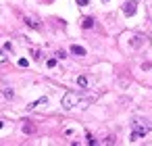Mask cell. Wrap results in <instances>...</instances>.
I'll list each match as a JSON object with an SVG mask.
<instances>
[{
    "instance_id": "obj_1",
    "label": "cell",
    "mask_w": 152,
    "mask_h": 146,
    "mask_svg": "<svg viewBox=\"0 0 152 146\" xmlns=\"http://www.w3.org/2000/svg\"><path fill=\"white\" fill-rule=\"evenodd\" d=\"M148 131H152V123L144 121V119H135L131 123V140H140L144 138Z\"/></svg>"
},
{
    "instance_id": "obj_2",
    "label": "cell",
    "mask_w": 152,
    "mask_h": 146,
    "mask_svg": "<svg viewBox=\"0 0 152 146\" xmlns=\"http://www.w3.org/2000/svg\"><path fill=\"white\" fill-rule=\"evenodd\" d=\"M77 100H79V96H77L75 92H67V94L63 96L61 104H63V109H65V111H71V109L77 104Z\"/></svg>"
},
{
    "instance_id": "obj_3",
    "label": "cell",
    "mask_w": 152,
    "mask_h": 146,
    "mask_svg": "<svg viewBox=\"0 0 152 146\" xmlns=\"http://www.w3.org/2000/svg\"><path fill=\"white\" fill-rule=\"evenodd\" d=\"M135 11H137V2H135V0H129V2H125V4H123V13H125L127 17L135 15Z\"/></svg>"
},
{
    "instance_id": "obj_4",
    "label": "cell",
    "mask_w": 152,
    "mask_h": 146,
    "mask_svg": "<svg viewBox=\"0 0 152 146\" xmlns=\"http://www.w3.org/2000/svg\"><path fill=\"white\" fill-rule=\"evenodd\" d=\"M71 54H75V56H83V54H86V48H83V46L73 44V46H71Z\"/></svg>"
},
{
    "instance_id": "obj_5",
    "label": "cell",
    "mask_w": 152,
    "mask_h": 146,
    "mask_svg": "<svg viewBox=\"0 0 152 146\" xmlns=\"http://www.w3.org/2000/svg\"><path fill=\"white\" fill-rule=\"evenodd\" d=\"M81 27H83V29L94 27V19H92V17H83V19H81Z\"/></svg>"
},
{
    "instance_id": "obj_6",
    "label": "cell",
    "mask_w": 152,
    "mask_h": 146,
    "mask_svg": "<svg viewBox=\"0 0 152 146\" xmlns=\"http://www.w3.org/2000/svg\"><path fill=\"white\" fill-rule=\"evenodd\" d=\"M144 42H146V40H144V36H135V38L131 40V46H133V48H140Z\"/></svg>"
},
{
    "instance_id": "obj_7",
    "label": "cell",
    "mask_w": 152,
    "mask_h": 146,
    "mask_svg": "<svg viewBox=\"0 0 152 146\" xmlns=\"http://www.w3.org/2000/svg\"><path fill=\"white\" fill-rule=\"evenodd\" d=\"M77 86H79V88H88V77H86V75H79V77H77Z\"/></svg>"
},
{
    "instance_id": "obj_8",
    "label": "cell",
    "mask_w": 152,
    "mask_h": 146,
    "mask_svg": "<svg viewBox=\"0 0 152 146\" xmlns=\"http://www.w3.org/2000/svg\"><path fill=\"white\" fill-rule=\"evenodd\" d=\"M46 102H48V98L44 96V98H40V100H36V102H31V104H29L27 109H36V106H40V104H46Z\"/></svg>"
},
{
    "instance_id": "obj_9",
    "label": "cell",
    "mask_w": 152,
    "mask_h": 146,
    "mask_svg": "<svg viewBox=\"0 0 152 146\" xmlns=\"http://www.w3.org/2000/svg\"><path fill=\"white\" fill-rule=\"evenodd\" d=\"M25 23H27V25H31V27H36V29L40 27V23H38L36 19H31V17H27V19H25Z\"/></svg>"
},
{
    "instance_id": "obj_10",
    "label": "cell",
    "mask_w": 152,
    "mask_h": 146,
    "mask_svg": "<svg viewBox=\"0 0 152 146\" xmlns=\"http://www.w3.org/2000/svg\"><path fill=\"white\" fill-rule=\"evenodd\" d=\"M31 56H34L36 61H40V59H42V54H40V50H38V48H31Z\"/></svg>"
},
{
    "instance_id": "obj_11",
    "label": "cell",
    "mask_w": 152,
    "mask_h": 146,
    "mask_svg": "<svg viewBox=\"0 0 152 146\" xmlns=\"http://www.w3.org/2000/svg\"><path fill=\"white\" fill-rule=\"evenodd\" d=\"M23 131H25V134H31V131H34V125L25 123V125H23Z\"/></svg>"
},
{
    "instance_id": "obj_12",
    "label": "cell",
    "mask_w": 152,
    "mask_h": 146,
    "mask_svg": "<svg viewBox=\"0 0 152 146\" xmlns=\"http://www.w3.org/2000/svg\"><path fill=\"white\" fill-rule=\"evenodd\" d=\"M2 96H4V98H13V90H9V88H7V90L2 92Z\"/></svg>"
},
{
    "instance_id": "obj_13",
    "label": "cell",
    "mask_w": 152,
    "mask_h": 146,
    "mask_svg": "<svg viewBox=\"0 0 152 146\" xmlns=\"http://www.w3.org/2000/svg\"><path fill=\"white\" fill-rule=\"evenodd\" d=\"M46 65H48L50 69H52V67H56V59H48V63H46Z\"/></svg>"
},
{
    "instance_id": "obj_14",
    "label": "cell",
    "mask_w": 152,
    "mask_h": 146,
    "mask_svg": "<svg viewBox=\"0 0 152 146\" xmlns=\"http://www.w3.org/2000/svg\"><path fill=\"white\" fill-rule=\"evenodd\" d=\"M56 56H58V59H65L67 54H65V50H58V52H56Z\"/></svg>"
},
{
    "instance_id": "obj_15",
    "label": "cell",
    "mask_w": 152,
    "mask_h": 146,
    "mask_svg": "<svg viewBox=\"0 0 152 146\" xmlns=\"http://www.w3.org/2000/svg\"><path fill=\"white\" fill-rule=\"evenodd\" d=\"M19 65L21 67H27V59H19Z\"/></svg>"
},
{
    "instance_id": "obj_16",
    "label": "cell",
    "mask_w": 152,
    "mask_h": 146,
    "mask_svg": "<svg viewBox=\"0 0 152 146\" xmlns=\"http://www.w3.org/2000/svg\"><path fill=\"white\" fill-rule=\"evenodd\" d=\"M88 2H90V0H77V4H79V7H86Z\"/></svg>"
},
{
    "instance_id": "obj_17",
    "label": "cell",
    "mask_w": 152,
    "mask_h": 146,
    "mask_svg": "<svg viewBox=\"0 0 152 146\" xmlns=\"http://www.w3.org/2000/svg\"><path fill=\"white\" fill-rule=\"evenodd\" d=\"M4 61H7V56H4L2 52H0V63H4Z\"/></svg>"
},
{
    "instance_id": "obj_18",
    "label": "cell",
    "mask_w": 152,
    "mask_h": 146,
    "mask_svg": "<svg viewBox=\"0 0 152 146\" xmlns=\"http://www.w3.org/2000/svg\"><path fill=\"white\" fill-rule=\"evenodd\" d=\"M2 125H4V123H2V121H0V129H2Z\"/></svg>"
},
{
    "instance_id": "obj_19",
    "label": "cell",
    "mask_w": 152,
    "mask_h": 146,
    "mask_svg": "<svg viewBox=\"0 0 152 146\" xmlns=\"http://www.w3.org/2000/svg\"><path fill=\"white\" fill-rule=\"evenodd\" d=\"M104 2H108V0H104Z\"/></svg>"
}]
</instances>
